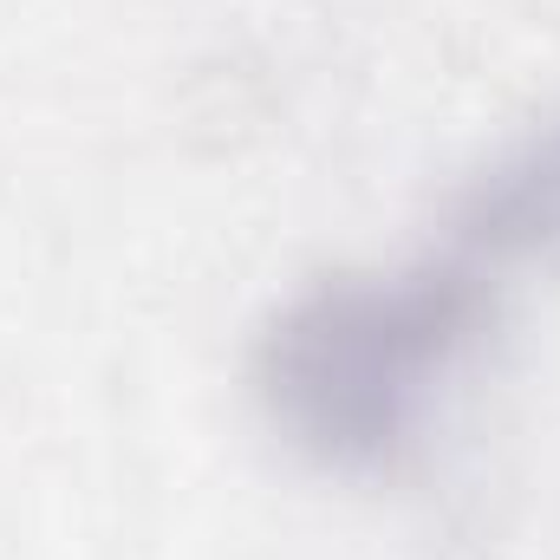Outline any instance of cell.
<instances>
[{
    "instance_id": "obj_1",
    "label": "cell",
    "mask_w": 560,
    "mask_h": 560,
    "mask_svg": "<svg viewBox=\"0 0 560 560\" xmlns=\"http://www.w3.org/2000/svg\"><path fill=\"white\" fill-rule=\"evenodd\" d=\"M495 319V275L456 248L300 287L255 346L275 430L326 469H392L423 430L436 378Z\"/></svg>"
},
{
    "instance_id": "obj_2",
    "label": "cell",
    "mask_w": 560,
    "mask_h": 560,
    "mask_svg": "<svg viewBox=\"0 0 560 560\" xmlns=\"http://www.w3.org/2000/svg\"><path fill=\"white\" fill-rule=\"evenodd\" d=\"M443 248L469 255L482 275L560 268V112L515 131L476 176H463Z\"/></svg>"
}]
</instances>
